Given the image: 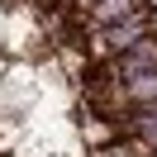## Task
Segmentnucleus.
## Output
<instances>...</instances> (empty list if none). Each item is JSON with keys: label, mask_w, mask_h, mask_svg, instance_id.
Listing matches in <instances>:
<instances>
[{"label": "nucleus", "mask_w": 157, "mask_h": 157, "mask_svg": "<svg viewBox=\"0 0 157 157\" xmlns=\"http://www.w3.org/2000/svg\"><path fill=\"white\" fill-rule=\"evenodd\" d=\"M109 71H114L119 81H133V76H143V71H157V38L147 33V38H143V43H133L128 52L109 57Z\"/></svg>", "instance_id": "obj_1"}, {"label": "nucleus", "mask_w": 157, "mask_h": 157, "mask_svg": "<svg viewBox=\"0 0 157 157\" xmlns=\"http://www.w3.org/2000/svg\"><path fill=\"white\" fill-rule=\"evenodd\" d=\"M143 5H133V0H95L90 5V24L95 29H109V24H119V19H128V14H138Z\"/></svg>", "instance_id": "obj_2"}, {"label": "nucleus", "mask_w": 157, "mask_h": 157, "mask_svg": "<svg viewBox=\"0 0 157 157\" xmlns=\"http://www.w3.org/2000/svg\"><path fill=\"white\" fill-rule=\"evenodd\" d=\"M128 86V100H133L138 109H147V105H157V71H143V76H133V81H124Z\"/></svg>", "instance_id": "obj_3"}, {"label": "nucleus", "mask_w": 157, "mask_h": 157, "mask_svg": "<svg viewBox=\"0 0 157 157\" xmlns=\"http://www.w3.org/2000/svg\"><path fill=\"white\" fill-rule=\"evenodd\" d=\"M133 128H138V138H147V147L157 152V119H147V114H138L133 119Z\"/></svg>", "instance_id": "obj_4"}, {"label": "nucleus", "mask_w": 157, "mask_h": 157, "mask_svg": "<svg viewBox=\"0 0 157 157\" xmlns=\"http://www.w3.org/2000/svg\"><path fill=\"white\" fill-rule=\"evenodd\" d=\"M152 157H157V152H152Z\"/></svg>", "instance_id": "obj_5"}]
</instances>
